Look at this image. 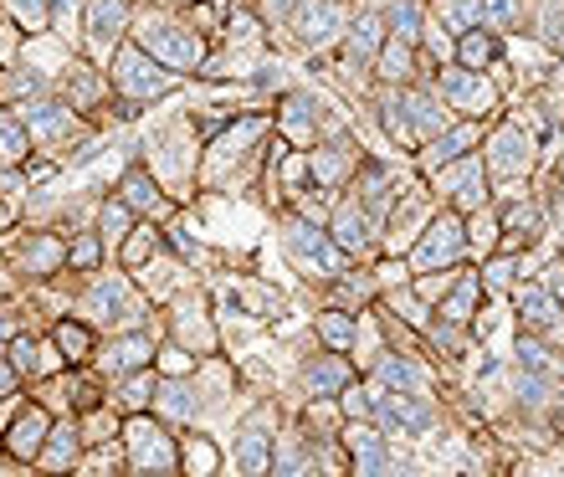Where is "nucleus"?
<instances>
[{
  "label": "nucleus",
  "mask_w": 564,
  "mask_h": 477,
  "mask_svg": "<svg viewBox=\"0 0 564 477\" xmlns=\"http://www.w3.org/2000/svg\"><path fill=\"white\" fill-rule=\"evenodd\" d=\"M272 129H278L272 113H241V119L221 123V129L206 139V150H200L195 180H200L206 191H241L247 180L262 175Z\"/></svg>",
  "instance_id": "nucleus-1"
},
{
  "label": "nucleus",
  "mask_w": 564,
  "mask_h": 477,
  "mask_svg": "<svg viewBox=\"0 0 564 477\" xmlns=\"http://www.w3.org/2000/svg\"><path fill=\"white\" fill-rule=\"evenodd\" d=\"M139 46H144L154 62H164L170 73L180 77H200L206 73V57H210V36L195 26V15L185 6H134V26H129Z\"/></svg>",
  "instance_id": "nucleus-2"
},
{
  "label": "nucleus",
  "mask_w": 564,
  "mask_h": 477,
  "mask_svg": "<svg viewBox=\"0 0 564 477\" xmlns=\"http://www.w3.org/2000/svg\"><path fill=\"white\" fill-rule=\"evenodd\" d=\"M104 67H108V83H113V98H119V119H134V113H144L149 104L180 93V83H185V77L170 73L164 62L149 57L134 36H123Z\"/></svg>",
  "instance_id": "nucleus-3"
},
{
  "label": "nucleus",
  "mask_w": 564,
  "mask_h": 477,
  "mask_svg": "<svg viewBox=\"0 0 564 477\" xmlns=\"http://www.w3.org/2000/svg\"><path fill=\"white\" fill-rule=\"evenodd\" d=\"M77 318H88L98 334H113V328H139L149 324V299L144 288L134 283V272H88V283L77 293Z\"/></svg>",
  "instance_id": "nucleus-4"
},
{
  "label": "nucleus",
  "mask_w": 564,
  "mask_h": 477,
  "mask_svg": "<svg viewBox=\"0 0 564 477\" xmlns=\"http://www.w3.org/2000/svg\"><path fill=\"white\" fill-rule=\"evenodd\" d=\"M278 237H282V252H288V262H293L308 283H334V278H344V272L355 268L349 257H344V247L334 237H328L324 221H308V216H297L293 206L278 210Z\"/></svg>",
  "instance_id": "nucleus-5"
},
{
  "label": "nucleus",
  "mask_w": 564,
  "mask_h": 477,
  "mask_svg": "<svg viewBox=\"0 0 564 477\" xmlns=\"http://www.w3.org/2000/svg\"><path fill=\"white\" fill-rule=\"evenodd\" d=\"M482 164H488L498 200L523 195V185H529L539 164V134L523 129V119H492V129L482 134Z\"/></svg>",
  "instance_id": "nucleus-6"
},
{
  "label": "nucleus",
  "mask_w": 564,
  "mask_h": 477,
  "mask_svg": "<svg viewBox=\"0 0 564 477\" xmlns=\"http://www.w3.org/2000/svg\"><path fill=\"white\" fill-rule=\"evenodd\" d=\"M144 164L164 180V191L180 200L185 185H195V170H200V129H195V119L154 123V134L144 139Z\"/></svg>",
  "instance_id": "nucleus-7"
},
{
  "label": "nucleus",
  "mask_w": 564,
  "mask_h": 477,
  "mask_svg": "<svg viewBox=\"0 0 564 477\" xmlns=\"http://www.w3.org/2000/svg\"><path fill=\"white\" fill-rule=\"evenodd\" d=\"M129 473H180V432L154 411H134L119 426Z\"/></svg>",
  "instance_id": "nucleus-8"
},
{
  "label": "nucleus",
  "mask_w": 564,
  "mask_h": 477,
  "mask_svg": "<svg viewBox=\"0 0 564 477\" xmlns=\"http://www.w3.org/2000/svg\"><path fill=\"white\" fill-rule=\"evenodd\" d=\"M436 93L446 98V108L457 113V119H482L492 123L503 113V88H498V77L482 73V67H462V62H442L436 73H431Z\"/></svg>",
  "instance_id": "nucleus-9"
},
{
  "label": "nucleus",
  "mask_w": 564,
  "mask_h": 477,
  "mask_svg": "<svg viewBox=\"0 0 564 477\" xmlns=\"http://www.w3.org/2000/svg\"><path fill=\"white\" fill-rule=\"evenodd\" d=\"M164 334L175 344H185L191 355H221V324H216V308H210L206 288H180L175 299H170V314H164Z\"/></svg>",
  "instance_id": "nucleus-10"
},
{
  "label": "nucleus",
  "mask_w": 564,
  "mask_h": 477,
  "mask_svg": "<svg viewBox=\"0 0 564 477\" xmlns=\"http://www.w3.org/2000/svg\"><path fill=\"white\" fill-rule=\"evenodd\" d=\"M411 272H436V268H462L467 257H473V247H467V216H462L457 206H436V216L426 221V231L416 237V247H411Z\"/></svg>",
  "instance_id": "nucleus-11"
},
{
  "label": "nucleus",
  "mask_w": 564,
  "mask_h": 477,
  "mask_svg": "<svg viewBox=\"0 0 564 477\" xmlns=\"http://www.w3.org/2000/svg\"><path fill=\"white\" fill-rule=\"evenodd\" d=\"M328 119V104L318 98L313 88H282L278 93V108H272V123H278V134L288 139V144H297V150H308V144H318L324 134H339Z\"/></svg>",
  "instance_id": "nucleus-12"
},
{
  "label": "nucleus",
  "mask_w": 564,
  "mask_h": 477,
  "mask_svg": "<svg viewBox=\"0 0 564 477\" xmlns=\"http://www.w3.org/2000/svg\"><path fill=\"white\" fill-rule=\"evenodd\" d=\"M349 6L344 0H297L293 15H288V36H293L297 52H328V46L344 42V26H349Z\"/></svg>",
  "instance_id": "nucleus-13"
},
{
  "label": "nucleus",
  "mask_w": 564,
  "mask_h": 477,
  "mask_svg": "<svg viewBox=\"0 0 564 477\" xmlns=\"http://www.w3.org/2000/svg\"><path fill=\"white\" fill-rule=\"evenodd\" d=\"M328 237L339 241L349 262H370V257L380 252V221H375L370 206H365L355 191L334 195V210H328Z\"/></svg>",
  "instance_id": "nucleus-14"
},
{
  "label": "nucleus",
  "mask_w": 564,
  "mask_h": 477,
  "mask_svg": "<svg viewBox=\"0 0 564 477\" xmlns=\"http://www.w3.org/2000/svg\"><path fill=\"white\" fill-rule=\"evenodd\" d=\"M6 252H11V262H6V268H11L21 283H52V278H62V272H67V237L46 231V226L21 231Z\"/></svg>",
  "instance_id": "nucleus-15"
},
{
  "label": "nucleus",
  "mask_w": 564,
  "mask_h": 477,
  "mask_svg": "<svg viewBox=\"0 0 564 477\" xmlns=\"http://www.w3.org/2000/svg\"><path fill=\"white\" fill-rule=\"evenodd\" d=\"M160 334L164 324H139V328H113L104 344H98V355H93V370L104 375V380H119V375H134L144 365H154V349H160Z\"/></svg>",
  "instance_id": "nucleus-16"
},
{
  "label": "nucleus",
  "mask_w": 564,
  "mask_h": 477,
  "mask_svg": "<svg viewBox=\"0 0 564 477\" xmlns=\"http://www.w3.org/2000/svg\"><path fill=\"white\" fill-rule=\"evenodd\" d=\"M278 426H282V411L278 401H262L247 411V416L237 421V447H231V463L241 467V473H272V442H278Z\"/></svg>",
  "instance_id": "nucleus-17"
},
{
  "label": "nucleus",
  "mask_w": 564,
  "mask_h": 477,
  "mask_svg": "<svg viewBox=\"0 0 564 477\" xmlns=\"http://www.w3.org/2000/svg\"><path fill=\"white\" fill-rule=\"evenodd\" d=\"M134 6L139 0H88V6H83V52H88L93 62L113 57V46L134 26Z\"/></svg>",
  "instance_id": "nucleus-18"
},
{
  "label": "nucleus",
  "mask_w": 564,
  "mask_h": 477,
  "mask_svg": "<svg viewBox=\"0 0 564 477\" xmlns=\"http://www.w3.org/2000/svg\"><path fill=\"white\" fill-rule=\"evenodd\" d=\"M52 411H46L42 401H26L21 411L11 416V426L0 432V452H6V463L11 467H36V457H42L46 436H52Z\"/></svg>",
  "instance_id": "nucleus-19"
},
{
  "label": "nucleus",
  "mask_w": 564,
  "mask_h": 477,
  "mask_svg": "<svg viewBox=\"0 0 564 477\" xmlns=\"http://www.w3.org/2000/svg\"><path fill=\"white\" fill-rule=\"evenodd\" d=\"M339 442H344V452H349V473H359V477H380V473H395V467H401L395 442H390L375 421H344Z\"/></svg>",
  "instance_id": "nucleus-20"
},
{
  "label": "nucleus",
  "mask_w": 564,
  "mask_h": 477,
  "mask_svg": "<svg viewBox=\"0 0 564 477\" xmlns=\"http://www.w3.org/2000/svg\"><path fill=\"white\" fill-rule=\"evenodd\" d=\"M359 160H365V150H359L344 129L339 134H324L318 144H308V170H313V185H318V191H349Z\"/></svg>",
  "instance_id": "nucleus-21"
},
{
  "label": "nucleus",
  "mask_w": 564,
  "mask_h": 477,
  "mask_svg": "<svg viewBox=\"0 0 564 477\" xmlns=\"http://www.w3.org/2000/svg\"><path fill=\"white\" fill-rule=\"evenodd\" d=\"M482 134H488V123H482V119H452L442 134H431L426 144L411 154L416 175H431V170H442V164L462 160V154H477V150H482Z\"/></svg>",
  "instance_id": "nucleus-22"
},
{
  "label": "nucleus",
  "mask_w": 564,
  "mask_h": 477,
  "mask_svg": "<svg viewBox=\"0 0 564 477\" xmlns=\"http://www.w3.org/2000/svg\"><path fill=\"white\" fill-rule=\"evenodd\" d=\"M113 195H123V200L134 206L139 221H160V226H164V221H170V216L180 210L175 195L164 191V180L154 175L144 160H134L129 170H123V175H119V191H113Z\"/></svg>",
  "instance_id": "nucleus-23"
},
{
  "label": "nucleus",
  "mask_w": 564,
  "mask_h": 477,
  "mask_svg": "<svg viewBox=\"0 0 564 477\" xmlns=\"http://www.w3.org/2000/svg\"><path fill=\"white\" fill-rule=\"evenodd\" d=\"M154 416H164L175 432L206 421V395H200L195 370L191 375H160V386H154Z\"/></svg>",
  "instance_id": "nucleus-24"
},
{
  "label": "nucleus",
  "mask_w": 564,
  "mask_h": 477,
  "mask_svg": "<svg viewBox=\"0 0 564 477\" xmlns=\"http://www.w3.org/2000/svg\"><path fill=\"white\" fill-rule=\"evenodd\" d=\"M6 359H11L15 375L31 380V386H42V380H52V375L67 370V355L57 349V339H52V334H31V328L15 334L11 349H6Z\"/></svg>",
  "instance_id": "nucleus-25"
},
{
  "label": "nucleus",
  "mask_w": 564,
  "mask_h": 477,
  "mask_svg": "<svg viewBox=\"0 0 564 477\" xmlns=\"http://www.w3.org/2000/svg\"><path fill=\"white\" fill-rule=\"evenodd\" d=\"M349 380H355V365L344 359V349H328V344H318V349L303 355V365H297L303 395H339Z\"/></svg>",
  "instance_id": "nucleus-26"
},
{
  "label": "nucleus",
  "mask_w": 564,
  "mask_h": 477,
  "mask_svg": "<svg viewBox=\"0 0 564 477\" xmlns=\"http://www.w3.org/2000/svg\"><path fill=\"white\" fill-rule=\"evenodd\" d=\"M405 113H411V129H416L421 144H426L431 134H442L446 123L457 119V113L446 108V98L436 93V83H431V77H421V83H405Z\"/></svg>",
  "instance_id": "nucleus-27"
},
{
  "label": "nucleus",
  "mask_w": 564,
  "mask_h": 477,
  "mask_svg": "<svg viewBox=\"0 0 564 477\" xmlns=\"http://www.w3.org/2000/svg\"><path fill=\"white\" fill-rule=\"evenodd\" d=\"M83 452H88V442H83L77 416H57L52 421V436H46L42 457H36V467H46V473H73V467L83 463Z\"/></svg>",
  "instance_id": "nucleus-28"
},
{
  "label": "nucleus",
  "mask_w": 564,
  "mask_h": 477,
  "mask_svg": "<svg viewBox=\"0 0 564 477\" xmlns=\"http://www.w3.org/2000/svg\"><path fill=\"white\" fill-rule=\"evenodd\" d=\"M386 36H390L386 15H380V11H355V15H349V26H344L339 52H344V57L370 62V67H375V57H380V46H386Z\"/></svg>",
  "instance_id": "nucleus-29"
},
{
  "label": "nucleus",
  "mask_w": 564,
  "mask_h": 477,
  "mask_svg": "<svg viewBox=\"0 0 564 477\" xmlns=\"http://www.w3.org/2000/svg\"><path fill=\"white\" fill-rule=\"evenodd\" d=\"M154 386H160V370L144 365L134 375H119V380H108V405L119 411V416H134V411H154Z\"/></svg>",
  "instance_id": "nucleus-30"
},
{
  "label": "nucleus",
  "mask_w": 564,
  "mask_h": 477,
  "mask_svg": "<svg viewBox=\"0 0 564 477\" xmlns=\"http://www.w3.org/2000/svg\"><path fill=\"white\" fill-rule=\"evenodd\" d=\"M482 303H488V293H482V272L462 268V278L446 288V299L436 303V314L452 318V324H467V328H473V318H477V308H482Z\"/></svg>",
  "instance_id": "nucleus-31"
},
{
  "label": "nucleus",
  "mask_w": 564,
  "mask_h": 477,
  "mask_svg": "<svg viewBox=\"0 0 564 477\" xmlns=\"http://www.w3.org/2000/svg\"><path fill=\"white\" fill-rule=\"evenodd\" d=\"M231 303H237L241 314L262 318V324L282 318V308H288V299H282L272 283H262V278H237V283H231Z\"/></svg>",
  "instance_id": "nucleus-32"
},
{
  "label": "nucleus",
  "mask_w": 564,
  "mask_h": 477,
  "mask_svg": "<svg viewBox=\"0 0 564 477\" xmlns=\"http://www.w3.org/2000/svg\"><path fill=\"white\" fill-rule=\"evenodd\" d=\"M313 334H318V344H328V349H355L359 339V308H344V303H328V308H318L313 314Z\"/></svg>",
  "instance_id": "nucleus-33"
},
{
  "label": "nucleus",
  "mask_w": 564,
  "mask_h": 477,
  "mask_svg": "<svg viewBox=\"0 0 564 477\" xmlns=\"http://www.w3.org/2000/svg\"><path fill=\"white\" fill-rule=\"evenodd\" d=\"M221 463H226V452L216 447V436L195 432V426H185V432H180V473L210 477V473H221Z\"/></svg>",
  "instance_id": "nucleus-34"
},
{
  "label": "nucleus",
  "mask_w": 564,
  "mask_h": 477,
  "mask_svg": "<svg viewBox=\"0 0 564 477\" xmlns=\"http://www.w3.org/2000/svg\"><path fill=\"white\" fill-rule=\"evenodd\" d=\"M36 93H52V77L42 73V67H31V62H6L0 67V104H26V98H36Z\"/></svg>",
  "instance_id": "nucleus-35"
},
{
  "label": "nucleus",
  "mask_w": 564,
  "mask_h": 477,
  "mask_svg": "<svg viewBox=\"0 0 564 477\" xmlns=\"http://www.w3.org/2000/svg\"><path fill=\"white\" fill-rule=\"evenodd\" d=\"M508 57V36H498L492 26H473V31H462L457 36V62L462 67H482L488 73L492 62H503Z\"/></svg>",
  "instance_id": "nucleus-36"
},
{
  "label": "nucleus",
  "mask_w": 564,
  "mask_h": 477,
  "mask_svg": "<svg viewBox=\"0 0 564 477\" xmlns=\"http://www.w3.org/2000/svg\"><path fill=\"white\" fill-rule=\"evenodd\" d=\"M52 339H57V349L67 355V365H93L98 344H104L88 318H57V324H52Z\"/></svg>",
  "instance_id": "nucleus-37"
},
{
  "label": "nucleus",
  "mask_w": 564,
  "mask_h": 477,
  "mask_svg": "<svg viewBox=\"0 0 564 477\" xmlns=\"http://www.w3.org/2000/svg\"><path fill=\"white\" fill-rule=\"evenodd\" d=\"M467 247H473V257H492L503 247V206H498V195L467 216Z\"/></svg>",
  "instance_id": "nucleus-38"
},
{
  "label": "nucleus",
  "mask_w": 564,
  "mask_h": 477,
  "mask_svg": "<svg viewBox=\"0 0 564 477\" xmlns=\"http://www.w3.org/2000/svg\"><path fill=\"white\" fill-rule=\"evenodd\" d=\"M93 226H98V237L108 241V252H119L123 247V237L139 226V216H134V206L123 200V195H104L98 200V216H93Z\"/></svg>",
  "instance_id": "nucleus-39"
},
{
  "label": "nucleus",
  "mask_w": 564,
  "mask_h": 477,
  "mask_svg": "<svg viewBox=\"0 0 564 477\" xmlns=\"http://www.w3.org/2000/svg\"><path fill=\"white\" fill-rule=\"evenodd\" d=\"M104 262H108V241L98 237V226H77L73 237H67V272L88 278V272H98Z\"/></svg>",
  "instance_id": "nucleus-40"
},
{
  "label": "nucleus",
  "mask_w": 564,
  "mask_h": 477,
  "mask_svg": "<svg viewBox=\"0 0 564 477\" xmlns=\"http://www.w3.org/2000/svg\"><path fill=\"white\" fill-rule=\"evenodd\" d=\"M380 15H386L390 36H405V42L421 46V31H426V21H431V6L426 0H386Z\"/></svg>",
  "instance_id": "nucleus-41"
},
{
  "label": "nucleus",
  "mask_w": 564,
  "mask_h": 477,
  "mask_svg": "<svg viewBox=\"0 0 564 477\" xmlns=\"http://www.w3.org/2000/svg\"><path fill=\"white\" fill-rule=\"evenodd\" d=\"M160 247H164V226H160V221H139L134 231L123 237V247H119L113 257H119V268L134 272V268H144V262L160 252Z\"/></svg>",
  "instance_id": "nucleus-42"
},
{
  "label": "nucleus",
  "mask_w": 564,
  "mask_h": 477,
  "mask_svg": "<svg viewBox=\"0 0 564 477\" xmlns=\"http://www.w3.org/2000/svg\"><path fill=\"white\" fill-rule=\"evenodd\" d=\"M31 150H36V144H31L21 113H15L11 104H0V164H26Z\"/></svg>",
  "instance_id": "nucleus-43"
},
{
  "label": "nucleus",
  "mask_w": 564,
  "mask_h": 477,
  "mask_svg": "<svg viewBox=\"0 0 564 477\" xmlns=\"http://www.w3.org/2000/svg\"><path fill=\"white\" fill-rule=\"evenodd\" d=\"M426 6H431V21H442L452 36L482 26V0H426Z\"/></svg>",
  "instance_id": "nucleus-44"
},
{
  "label": "nucleus",
  "mask_w": 564,
  "mask_h": 477,
  "mask_svg": "<svg viewBox=\"0 0 564 477\" xmlns=\"http://www.w3.org/2000/svg\"><path fill=\"white\" fill-rule=\"evenodd\" d=\"M0 11L11 15L15 26L36 36V31H52V0H0Z\"/></svg>",
  "instance_id": "nucleus-45"
},
{
  "label": "nucleus",
  "mask_w": 564,
  "mask_h": 477,
  "mask_svg": "<svg viewBox=\"0 0 564 477\" xmlns=\"http://www.w3.org/2000/svg\"><path fill=\"white\" fill-rule=\"evenodd\" d=\"M482 26H492L498 36L523 31V0H482Z\"/></svg>",
  "instance_id": "nucleus-46"
},
{
  "label": "nucleus",
  "mask_w": 564,
  "mask_h": 477,
  "mask_svg": "<svg viewBox=\"0 0 564 477\" xmlns=\"http://www.w3.org/2000/svg\"><path fill=\"white\" fill-rule=\"evenodd\" d=\"M21 42H26V31L15 26L11 15L0 11V62H15V52H21Z\"/></svg>",
  "instance_id": "nucleus-47"
},
{
  "label": "nucleus",
  "mask_w": 564,
  "mask_h": 477,
  "mask_svg": "<svg viewBox=\"0 0 564 477\" xmlns=\"http://www.w3.org/2000/svg\"><path fill=\"white\" fill-rule=\"evenodd\" d=\"M539 283H544V288H550V293H554V299L564 303V252L544 262V272H539Z\"/></svg>",
  "instance_id": "nucleus-48"
},
{
  "label": "nucleus",
  "mask_w": 564,
  "mask_h": 477,
  "mask_svg": "<svg viewBox=\"0 0 564 477\" xmlns=\"http://www.w3.org/2000/svg\"><path fill=\"white\" fill-rule=\"evenodd\" d=\"M21 386H26V380L15 375V365H11V359H0V401H11V395H21Z\"/></svg>",
  "instance_id": "nucleus-49"
},
{
  "label": "nucleus",
  "mask_w": 564,
  "mask_h": 477,
  "mask_svg": "<svg viewBox=\"0 0 564 477\" xmlns=\"http://www.w3.org/2000/svg\"><path fill=\"white\" fill-rule=\"evenodd\" d=\"M15 216H21V210L11 206V200H6V195H0V237H6V231H11V221Z\"/></svg>",
  "instance_id": "nucleus-50"
},
{
  "label": "nucleus",
  "mask_w": 564,
  "mask_h": 477,
  "mask_svg": "<svg viewBox=\"0 0 564 477\" xmlns=\"http://www.w3.org/2000/svg\"><path fill=\"white\" fill-rule=\"evenodd\" d=\"M554 421H560V432H564V380H560V395H554Z\"/></svg>",
  "instance_id": "nucleus-51"
},
{
  "label": "nucleus",
  "mask_w": 564,
  "mask_h": 477,
  "mask_svg": "<svg viewBox=\"0 0 564 477\" xmlns=\"http://www.w3.org/2000/svg\"><path fill=\"white\" fill-rule=\"evenodd\" d=\"M11 299V268H0V303Z\"/></svg>",
  "instance_id": "nucleus-52"
},
{
  "label": "nucleus",
  "mask_w": 564,
  "mask_h": 477,
  "mask_svg": "<svg viewBox=\"0 0 564 477\" xmlns=\"http://www.w3.org/2000/svg\"><path fill=\"white\" fill-rule=\"evenodd\" d=\"M6 349H11V344H6V339H0V359H6Z\"/></svg>",
  "instance_id": "nucleus-53"
},
{
  "label": "nucleus",
  "mask_w": 564,
  "mask_h": 477,
  "mask_svg": "<svg viewBox=\"0 0 564 477\" xmlns=\"http://www.w3.org/2000/svg\"><path fill=\"white\" fill-rule=\"evenodd\" d=\"M170 6H195V0H170Z\"/></svg>",
  "instance_id": "nucleus-54"
},
{
  "label": "nucleus",
  "mask_w": 564,
  "mask_h": 477,
  "mask_svg": "<svg viewBox=\"0 0 564 477\" xmlns=\"http://www.w3.org/2000/svg\"><path fill=\"white\" fill-rule=\"evenodd\" d=\"M560 77H564V57H560Z\"/></svg>",
  "instance_id": "nucleus-55"
},
{
  "label": "nucleus",
  "mask_w": 564,
  "mask_h": 477,
  "mask_svg": "<svg viewBox=\"0 0 564 477\" xmlns=\"http://www.w3.org/2000/svg\"><path fill=\"white\" fill-rule=\"evenodd\" d=\"M0 67H6V62H0Z\"/></svg>",
  "instance_id": "nucleus-56"
}]
</instances>
